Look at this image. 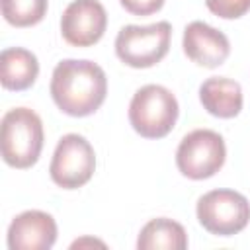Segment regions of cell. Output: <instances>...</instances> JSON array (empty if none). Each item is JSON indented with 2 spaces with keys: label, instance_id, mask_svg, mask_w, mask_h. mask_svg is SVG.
Segmentation results:
<instances>
[{
  "label": "cell",
  "instance_id": "277c9868",
  "mask_svg": "<svg viewBox=\"0 0 250 250\" xmlns=\"http://www.w3.org/2000/svg\"><path fill=\"white\" fill-rule=\"evenodd\" d=\"M172 25L156 21L150 25H125L115 37L117 57L133 68H148L160 62L170 49Z\"/></svg>",
  "mask_w": 250,
  "mask_h": 250
},
{
  "label": "cell",
  "instance_id": "5bb4252c",
  "mask_svg": "<svg viewBox=\"0 0 250 250\" xmlns=\"http://www.w3.org/2000/svg\"><path fill=\"white\" fill-rule=\"evenodd\" d=\"M2 16L16 27H29L43 20L47 12V0H0Z\"/></svg>",
  "mask_w": 250,
  "mask_h": 250
},
{
  "label": "cell",
  "instance_id": "52a82bcc",
  "mask_svg": "<svg viewBox=\"0 0 250 250\" xmlns=\"http://www.w3.org/2000/svg\"><path fill=\"white\" fill-rule=\"evenodd\" d=\"M96 170V152L78 133L64 135L53 152L49 174L62 189H78L90 182Z\"/></svg>",
  "mask_w": 250,
  "mask_h": 250
},
{
  "label": "cell",
  "instance_id": "8992f818",
  "mask_svg": "<svg viewBox=\"0 0 250 250\" xmlns=\"http://www.w3.org/2000/svg\"><path fill=\"white\" fill-rule=\"evenodd\" d=\"M227 158L223 137L211 129H195L188 133L176 150V166L189 180H205L215 176Z\"/></svg>",
  "mask_w": 250,
  "mask_h": 250
},
{
  "label": "cell",
  "instance_id": "7c38bea8",
  "mask_svg": "<svg viewBox=\"0 0 250 250\" xmlns=\"http://www.w3.org/2000/svg\"><path fill=\"white\" fill-rule=\"evenodd\" d=\"M0 68H2V74H0L2 86L14 92L27 90L39 74L37 57L23 47L4 49L0 53Z\"/></svg>",
  "mask_w": 250,
  "mask_h": 250
},
{
  "label": "cell",
  "instance_id": "ba28073f",
  "mask_svg": "<svg viewBox=\"0 0 250 250\" xmlns=\"http://www.w3.org/2000/svg\"><path fill=\"white\" fill-rule=\"evenodd\" d=\"M107 14L100 0H72L61 18V33L74 47L98 43L105 31Z\"/></svg>",
  "mask_w": 250,
  "mask_h": 250
},
{
  "label": "cell",
  "instance_id": "2e32d148",
  "mask_svg": "<svg viewBox=\"0 0 250 250\" xmlns=\"http://www.w3.org/2000/svg\"><path fill=\"white\" fill-rule=\"evenodd\" d=\"M121 6L135 16H150L164 6V0H119Z\"/></svg>",
  "mask_w": 250,
  "mask_h": 250
},
{
  "label": "cell",
  "instance_id": "6da1fadb",
  "mask_svg": "<svg viewBox=\"0 0 250 250\" xmlns=\"http://www.w3.org/2000/svg\"><path fill=\"white\" fill-rule=\"evenodd\" d=\"M107 78L100 64L92 61H61L51 76V96L61 111L72 117L92 115L104 104Z\"/></svg>",
  "mask_w": 250,
  "mask_h": 250
},
{
  "label": "cell",
  "instance_id": "7a4b0ae2",
  "mask_svg": "<svg viewBox=\"0 0 250 250\" xmlns=\"http://www.w3.org/2000/svg\"><path fill=\"white\" fill-rule=\"evenodd\" d=\"M2 158L12 168H29L43 148L41 117L29 107H14L4 113L0 127Z\"/></svg>",
  "mask_w": 250,
  "mask_h": 250
},
{
  "label": "cell",
  "instance_id": "9a60e30c",
  "mask_svg": "<svg viewBox=\"0 0 250 250\" xmlns=\"http://www.w3.org/2000/svg\"><path fill=\"white\" fill-rule=\"evenodd\" d=\"M209 12L225 20H236L250 10V0H205Z\"/></svg>",
  "mask_w": 250,
  "mask_h": 250
},
{
  "label": "cell",
  "instance_id": "5b68a950",
  "mask_svg": "<svg viewBox=\"0 0 250 250\" xmlns=\"http://www.w3.org/2000/svg\"><path fill=\"white\" fill-rule=\"evenodd\" d=\"M197 219L217 236H232L250 221L248 199L234 189H211L197 199Z\"/></svg>",
  "mask_w": 250,
  "mask_h": 250
},
{
  "label": "cell",
  "instance_id": "4fadbf2b",
  "mask_svg": "<svg viewBox=\"0 0 250 250\" xmlns=\"http://www.w3.org/2000/svg\"><path fill=\"white\" fill-rule=\"evenodd\" d=\"M188 246L186 229L166 217L148 221L137 238L139 250H184Z\"/></svg>",
  "mask_w": 250,
  "mask_h": 250
},
{
  "label": "cell",
  "instance_id": "8fae6325",
  "mask_svg": "<svg viewBox=\"0 0 250 250\" xmlns=\"http://www.w3.org/2000/svg\"><path fill=\"white\" fill-rule=\"evenodd\" d=\"M199 100L211 115L230 119L242 109V88L232 78L211 76L199 86Z\"/></svg>",
  "mask_w": 250,
  "mask_h": 250
},
{
  "label": "cell",
  "instance_id": "30bf717a",
  "mask_svg": "<svg viewBox=\"0 0 250 250\" xmlns=\"http://www.w3.org/2000/svg\"><path fill=\"white\" fill-rule=\"evenodd\" d=\"M57 240L55 219L39 209H29L14 217L8 227L10 250H47Z\"/></svg>",
  "mask_w": 250,
  "mask_h": 250
},
{
  "label": "cell",
  "instance_id": "9c48e42d",
  "mask_svg": "<svg viewBox=\"0 0 250 250\" xmlns=\"http://www.w3.org/2000/svg\"><path fill=\"white\" fill-rule=\"evenodd\" d=\"M182 47L189 61L207 68H215L223 64L230 53L229 37L223 31L199 20L186 25Z\"/></svg>",
  "mask_w": 250,
  "mask_h": 250
},
{
  "label": "cell",
  "instance_id": "3957f363",
  "mask_svg": "<svg viewBox=\"0 0 250 250\" xmlns=\"http://www.w3.org/2000/svg\"><path fill=\"white\" fill-rule=\"evenodd\" d=\"M178 113L180 107L176 96L160 84H146L139 88L129 104V121L145 139L166 137L174 129Z\"/></svg>",
  "mask_w": 250,
  "mask_h": 250
}]
</instances>
